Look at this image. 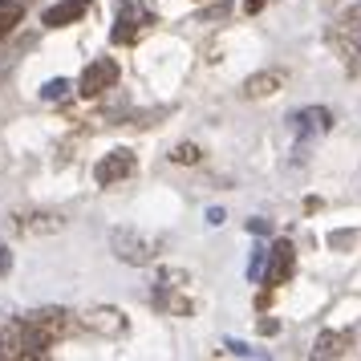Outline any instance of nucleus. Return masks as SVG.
Here are the masks:
<instances>
[{
    "label": "nucleus",
    "instance_id": "nucleus-1",
    "mask_svg": "<svg viewBox=\"0 0 361 361\" xmlns=\"http://www.w3.org/2000/svg\"><path fill=\"white\" fill-rule=\"evenodd\" d=\"M73 329L69 309L0 312V357H45Z\"/></svg>",
    "mask_w": 361,
    "mask_h": 361
},
{
    "label": "nucleus",
    "instance_id": "nucleus-2",
    "mask_svg": "<svg viewBox=\"0 0 361 361\" xmlns=\"http://www.w3.org/2000/svg\"><path fill=\"white\" fill-rule=\"evenodd\" d=\"M147 300H150V309L163 312V317H195V309H199L195 276L187 268H159Z\"/></svg>",
    "mask_w": 361,
    "mask_h": 361
},
{
    "label": "nucleus",
    "instance_id": "nucleus-3",
    "mask_svg": "<svg viewBox=\"0 0 361 361\" xmlns=\"http://www.w3.org/2000/svg\"><path fill=\"white\" fill-rule=\"evenodd\" d=\"M325 41H329V49L341 57L345 73H349V78H361V0L349 4L341 17L329 25Z\"/></svg>",
    "mask_w": 361,
    "mask_h": 361
},
{
    "label": "nucleus",
    "instance_id": "nucleus-4",
    "mask_svg": "<svg viewBox=\"0 0 361 361\" xmlns=\"http://www.w3.org/2000/svg\"><path fill=\"white\" fill-rule=\"evenodd\" d=\"M154 25H159V8L154 4H147V0H118L110 41L114 45H138Z\"/></svg>",
    "mask_w": 361,
    "mask_h": 361
},
{
    "label": "nucleus",
    "instance_id": "nucleus-5",
    "mask_svg": "<svg viewBox=\"0 0 361 361\" xmlns=\"http://www.w3.org/2000/svg\"><path fill=\"white\" fill-rule=\"evenodd\" d=\"M288 130H293L296 163H305V159H309V150L317 147L329 130H333V110H325V106H305V110H296V114L288 118Z\"/></svg>",
    "mask_w": 361,
    "mask_h": 361
},
{
    "label": "nucleus",
    "instance_id": "nucleus-6",
    "mask_svg": "<svg viewBox=\"0 0 361 361\" xmlns=\"http://www.w3.org/2000/svg\"><path fill=\"white\" fill-rule=\"evenodd\" d=\"M296 272V247L293 240H276V244H268V256H264V296H260V305H268V296L276 293V288H284L288 280H293Z\"/></svg>",
    "mask_w": 361,
    "mask_h": 361
},
{
    "label": "nucleus",
    "instance_id": "nucleus-7",
    "mask_svg": "<svg viewBox=\"0 0 361 361\" xmlns=\"http://www.w3.org/2000/svg\"><path fill=\"white\" fill-rule=\"evenodd\" d=\"M159 247H163V240H150V235H142V231H134V228H114L110 231V252H114L122 264H134V268L154 264Z\"/></svg>",
    "mask_w": 361,
    "mask_h": 361
},
{
    "label": "nucleus",
    "instance_id": "nucleus-8",
    "mask_svg": "<svg viewBox=\"0 0 361 361\" xmlns=\"http://www.w3.org/2000/svg\"><path fill=\"white\" fill-rule=\"evenodd\" d=\"M134 171H138V154H134L130 147H114L98 159L94 179H98V187H118V183L134 179Z\"/></svg>",
    "mask_w": 361,
    "mask_h": 361
},
{
    "label": "nucleus",
    "instance_id": "nucleus-9",
    "mask_svg": "<svg viewBox=\"0 0 361 361\" xmlns=\"http://www.w3.org/2000/svg\"><path fill=\"white\" fill-rule=\"evenodd\" d=\"M118 78H122V69H118L114 57H94V61L82 69L78 94H82V98H102L106 90H114L118 85Z\"/></svg>",
    "mask_w": 361,
    "mask_h": 361
},
{
    "label": "nucleus",
    "instance_id": "nucleus-10",
    "mask_svg": "<svg viewBox=\"0 0 361 361\" xmlns=\"http://www.w3.org/2000/svg\"><path fill=\"white\" fill-rule=\"evenodd\" d=\"M82 325L90 329V333H98V337L118 341V337L130 333V317H126L122 309H114V305H94V309L82 312Z\"/></svg>",
    "mask_w": 361,
    "mask_h": 361
},
{
    "label": "nucleus",
    "instance_id": "nucleus-11",
    "mask_svg": "<svg viewBox=\"0 0 361 361\" xmlns=\"http://www.w3.org/2000/svg\"><path fill=\"white\" fill-rule=\"evenodd\" d=\"M85 13H90V0H57V4H49L45 8V29H66V25H73V20H82Z\"/></svg>",
    "mask_w": 361,
    "mask_h": 361
},
{
    "label": "nucleus",
    "instance_id": "nucleus-12",
    "mask_svg": "<svg viewBox=\"0 0 361 361\" xmlns=\"http://www.w3.org/2000/svg\"><path fill=\"white\" fill-rule=\"evenodd\" d=\"M353 345H357L353 333H321L312 341V357H345V353H353Z\"/></svg>",
    "mask_w": 361,
    "mask_h": 361
},
{
    "label": "nucleus",
    "instance_id": "nucleus-13",
    "mask_svg": "<svg viewBox=\"0 0 361 361\" xmlns=\"http://www.w3.org/2000/svg\"><path fill=\"white\" fill-rule=\"evenodd\" d=\"M280 85H284V73H280V69H264V73H252V78H247L240 94H244V98H272Z\"/></svg>",
    "mask_w": 361,
    "mask_h": 361
},
{
    "label": "nucleus",
    "instance_id": "nucleus-14",
    "mask_svg": "<svg viewBox=\"0 0 361 361\" xmlns=\"http://www.w3.org/2000/svg\"><path fill=\"white\" fill-rule=\"evenodd\" d=\"M13 224H17V231L33 235V231H61V224H66V219H61V215H49V212H29V215L20 212Z\"/></svg>",
    "mask_w": 361,
    "mask_h": 361
},
{
    "label": "nucleus",
    "instance_id": "nucleus-15",
    "mask_svg": "<svg viewBox=\"0 0 361 361\" xmlns=\"http://www.w3.org/2000/svg\"><path fill=\"white\" fill-rule=\"evenodd\" d=\"M25 8H29V0H0V41L25 20Z\"/></svg>",
    "mask_w": 361,
    "mask_h": 361
},
{
    "label": "nucleus",
    "instance_id": "nucleus-16",
    "mask_svg": "<svg viewBox=\"0 0 361 361\" xmlns=\"http://www.w3.org/2000/svg\"><path fill=\"white\" fill-rule=\"evenodd\" d=\"M199 159H203V150H199L195 142H175V147H171V163L191 166V163H199Z\"/></svg>",
    "mask_w": 361,
    "mask_h": 361
},
{
    "label": "nucleus",
    "instance_id": "nucleus-17",
    "mask_svg": "<svg viewBox=\"0 0 361 361\" xmlns=\"http://www.w3.org/2000/svg\"><path fill=\"white\" fill-rule=\"evenodd\" d=\"M224 353H231V357H268L264 349H252L247 341H235V337H228V341H224Z\"/></svg>",
    "mask_w": 361,
    "mask_h": 361
},
{
    "label": "nucleus",
    "instance_id": "nucleus-18",
    "mask_svg": "<svg viewBox=\"0 0 361 361\" xmlns=\"http://www.w3.org/2000/svg\"><path fill=\"white\" fill-rule=\"evenodd\" d=\"M264 256H268V244H260L252 252V260H247V280L252 284H260V276H264Z\"/></svg>",
    "mask_w": 361,
    "mask_h": 361
},
{
    "label": "nucleus",
    "instance_id": "nucleus-19",
    "mask_svg": "<svg viewBox=\"0 0 361 361\" xmlns=\"http://www.w3.org/2000/svg\"><path fill=\"white\" fill-rule=\"evenodd\" d=\"M66 94H69V82H66V78H53V82L41 85V98H45V102H61Z\"/></svg>",
    "mask_w": 361,
    "mask_h": 361
},
{
    "label": "nucleus",
    "instance_id": "nucleus-20",
    "mask_svg": "<svg viewBox=\"0 0 361 361\" xmlns=\"http://www.w3.org/2000/svg\"><path fill=\"white\" fill-rule=\"evenodd\" d=\"M357 244V231H333L329 235V247H353Z\"/></svg>",
    "mask_w": 361,
    "mask_h": 361
},
{
    "label": "nucleus",
    "instance_id": "nucleus-21",
    "mask_svg": "<svg viewBox=\"0 0 361 361\" xmlns=\"http://www.w3.org/2000/svg\"><path fill=\"white\" fill-rule=\"evenodd\" d=\"M13 272V252H8V244H0V276H8Z\"/></svg>",
    "mask_w": 361,
    "mask_h": 361
},
{
    "label": "nucleus",
    "instance_id": "nucleus-22",
    "mask_svg": "<svg viewBox=\"0 0 361 361\" xmlns=\"http://www.w3.org/2000/svg\"><path fill=\"white\" fill-rule=\"evenodd\" d=\"M247 231H256V235H268V231H272V219H247Z\"/></svg>",
    "mask_w": 361,
    "mask_h": 361
},
{
    "label": "nucleus",
    "instance_id": "nucleus-23",
    "mask_svg": "<svg viewBox=\"0 0 361 361\" xmlns=\"http://www.w3.org/2000/svg\"><path fill=\"white\" fill-rule=\"evenodd\" d=\"M207 224H212V228H219V224H224V212H219V207H207Z\"/></svg>",
    "mask_w": 361,
    "mask_h": 361
},
{
    "label": "nucleus",
    "instance_id": "nucleus-24",
    "mask_svg": "<svg viewBox=\"0 0 361 361\" xmlns=\"http://www.w3.org/2000/svg\"><path fill=\"white\" fill-rule=\"evenodd\" d=\"M244 8H247V13H260V8H264V0H244Z\"/></svg>",
    "mask_w": 361,
    "mask_h": 361
}]
</instances>
